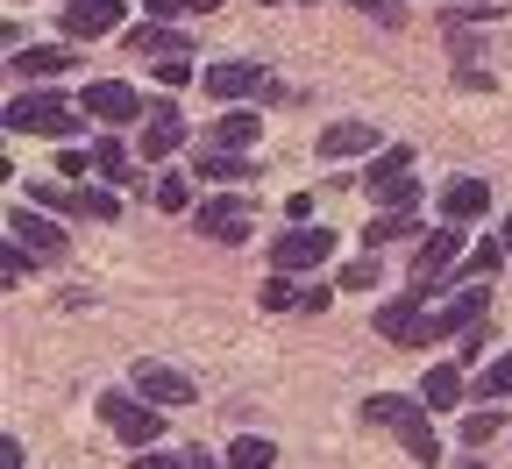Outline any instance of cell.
Here are the masks:
<instances>
[{"label": "cell", "instance_id": "cell-1", "mask_svg": "<svg viewBox=\"0 0 512 469\" xmlns=\"http://www.w3.org/2000/svg\"><path fill=\"white\" fill-rule=\"evenodd\" d=\"M370 420H377V427H392V434L406 441L413 462H441V441H434L427 406H413V398H399V391H377V398H370Z\"/></svg>", "mask_w": 512, "mask_h": 469}, {"label": "cell", "instance_id": "cell-2", "mask_svg": "<svg viewBox=\"0 0 512 469\" xmlns=\"http://www.w3.org/2000/svg\"><path fill=\"white\" fill-rule=\"evenodd\" d=\"M100 420L128 441V448H157V427H164V406H150L143 391H100Z\"/></svg>", "mask_w": 512, "mask_h": 469}, {"label": "cell", "instance_id": "cell-3", "mask_svg": "<svg viewBox=\"0 0 512 469\" xmlns=\"http://www.w3.org/2000/svg\"><path fill=\"white\" fill-rule=\"evenodd\" d=\"M0 121H8L15 136H72V107H64L57 93H15Z\"/></svg>", "mask_w": 512, "mask_h": 469}, {"label": "cell", "instance_id": "cell-4", "mask_svg": "<svg viewBox=\"0 0 512 469\" xmlns=\"http://www.w3.org/2000/svg\"><path fill=\"white\" fill-rule=\"evenodd\" d=\"M463 256H470V249H463V228H456V221H441V228L413 249V285H420V292H434V285L456 271Z\"/></svg>", "mask_w": 512, "mask_h": 469}, {"label": "cell", "instance_id": "cell-5", "mask_svg": "<svg viewBox=\"0 0 512 469\" xmlns=\"http://www.w3.org/2000/svg\"><path fill=\"white\" fill-rule=\"evenodd\" d=\"M192 228L214 235V242H242V235L256 228V207H249L242 192H214V199H200V207H192Z\"/></svg>", "mask_w": 512, "mask_h": 469}, {"label": "cell", "instance_id": "cell-6", "mask_svg": "<svg viewBox=\"0 0 512 469\" xmlns=\"http://www.w3.org/2000/svg\"><path fill=\"white\" fill-rule=\"evenodd\" d=\"M328 256H335V235L320 228V221H313V228L299 221V228H285V235L271 242V263H278V271H320Z\"/></svg>", "mask_w": 512, "mask_h": 469}, {"label": "cell", "instance_id": "cell-7", "mask_svg": "<svg viewBox=\"0 0 512 469\" xmlns=\"http://www.w3.org/2000/svg\"><path fill=\"white\" fill-rule=\"evenodd\" d=\"M484 306H491V292H456L441 313H427L420 320V342L413 349H427V342H448V334H470L477 320H484Z\"/></svg>", "mask_w": 512, "mask_h": 469}, {"label": "cell", "instance_id": "cell-8", "mask_svg": "<svg viewBox=\"0 0 512 469\" xmlns=\"http://www.w3.org/2000/svg\"><path fill=\"white\" fill-rule=\"evenodd\" d=\"M8 235H15L29 256H43V263H57L64 249H72V242H64V228H57L50 214H29V207H8Z\"/></svg>", "mask_w": 512, "mask_h": 469}, {"label": "cell", "instance_id": "cell-9", "mask_svg": "<svg viewBox=\"0 0 512 469\" xmlns=\"http://www.w3.org/2000/svg\"><path fill=\"white\" fill-rule=\"evenodd\" d=\"M128 384H136L143 398H150V406H192V377L185 370H171V363H136V377H128Z\"/></svg>", "mask_w": 512, "mask_h": 469}, {"label": "cell", "instance_id": "cell-10", "mask_svg": "<svg viewBox=\"0 0 512 469\" xmlns=\"http://www.w3.org/2000/svg\"><path fill=\"white\" fill-rule=\"evenodd\" d=\"M86 114L93 121H143V93L128 79H93L86 86Z\"/></svg>", "mask_w": 512, "mask_h": 469}, {"label": "cell", "instance_id": "cell-11", "mask_svg": "<svg viewBox=\"0 0 512 469\" xmlns=\"http://www.w3.org/2000/svg\"><path fill=\"white\" fill-rule=\"evenodd\" d=\"M114 29H121V0H64V36L93 43V36H114Z\"/></svg>", "mask_w": 512, "mask_h": 469}, {"label": "cell", "instance_id": "cell-12", "mask_svg": "<svg viewBox=\"0 0 512 469\" xmlns=\"http://www.w3.org/2000/svg\"><path fill=\"white\" fill-rule=\"evenodd\" d=\"M264 86V64H249V57H221V64H207V93L221 100V107H235L242 93H256Z\"/></svg>", "mask_w": 512, "mask_h": 469}, {"label": "cell", "instance_id": "cell-13", "mask_svg": "<svg viewBox=\"0 0 512 469\" xmlns=\"http://www.w3.org/2000/svg\"><path fill=\"white\" fill-rule=\"evenodd\" d=\"M420 299H427V292H399V299H384V306H377V334H384V342H406V349L420 342V320H427Z\"/></svg>", "mask_w": 512, "mask_h": 469}, {"label": "cell", "instance_id": "cell-14", "mask_svg": "<svg viewBox=\"0 0 512 469\" xmlns=\"http://www.w3.org/2000/svg\"><path fill=\"white\" fill-rule=\"evenodd\" d=\"M192 143V128H185V114L178 107H157L150 114V128H143V164H164L171 150H185Z\"/></svg>", "mask_w": 512, "mask_h": 469}, {"label": "cell", "instance_id": "cell-15", "mask_svg": "<svg viewBox=\"0 0 512 469\" xmlns=\"http://www.w3.org/2000/svg\"><path fill=\"white\" fill-rule=\"evenodd\" d=\"M484 207H491V185H484V178H448V185H441V221L463 228V221H477Z\"/></svg>", "mask_w": 512, "mask_h": 469}, {"label": "cell", "instance_id": "cell-16", "mask_svg": "<svg viewBox=\"0 0 512 469\" xmlns=\"http://www.w3.org/2000/svg\"><path fill=\"white\" fill-rule=\"evenodd\" d=\"M377 143H384L377 121H328V128H320V157H363Z\"/></svg>", "mask_w": 512, "mask_h": 469}, {"label": "cell", "instance_id": "cell-17", "mask_svg": "<svg viewBox=\"0 0 512 469\" xmlns=\"http://www.w3.org/2000/svg\"><path fill=\"white\" fill-rule=\"evenodd\" d=\"M72 64H79V57H72V50H57V43H29V50H15V72L36 79V86L57 79V72H72Z\"/></svg>", "mask_w": 512, "mask_h": 469}, {"label": "cell", "instance_id": "cell-18", "mask_svg": "<svg viewBox=\"0 0 512 469\" xmlns=\"http://www.w3.org/2000/svg\"><path fill=\"white\" fill-rule=\"evenodd\" d=\"M256 143V114L249 107H228L221 121H207V150H249Z\"/></svg>", "mask_w": 512, "mask_h": 469}, {"label": "cell", "instance_id": "cell-19", "mask_svg": "<svg viewBox=\"0 0 512 469\" xmlns=\"http://www.w3.org/2000/svg\"><path fill=\"white\" fill-rule=\"evenodd\" d=\"M420 398H427V406H456V398H463V363H434L420 377Z\"/></svg>", "mask_w": 512, "mask_h": 469}, {"label": "cell", "instance_id": "cell-20", "mask_svg": "<svg viewBox=\"0 0 512 469\" xmlns=\"http://www.w3.org/2000/svg\"><path fill=\"white\" fill-rule=\"evenodd\" d=\"M128 36V50H136V57H171V50H185L164 22H136V29H121Z\"/></svg>", "mask_w": 512, "mask_h": 469}, {"label": "cell", "instance_id": "cell-21", "mask_svg": "<svg viewBox=\"0 0 512 469\" xmlns=\"http://www.w3.org/2000/svg\"><path fill=\"white\" fill-rule=\"evenodd\" d=\"M406 171H413V150H399V143H392V150H377V157H370L363 185L377 192V185H392V178H406Z\"/></svg>", "mask_w": 512, "mask_h": 469}, {"label": "cell", "instance_id": "cell-22", "mask_svg": "<svg viewBox=\"0 0 512 469\" xmlns=\"http://www.w3.org/2000/svg\"><path fill=\"white\" fill-rule=\"evenodd\" d=\"M72 214H79V221H114V214H121V199L100 192V185H79V192H72Z\"/></svg>", "mask_w": 512, "mask_h": 469}, {"label": "cell", "instance_id": "cell-23", "mask_svg": "<svg viewBox=\"0 0 512 469\" xmlns=\"http://www.w3.org/2000/svg\"><path fill=\"white\" fill-rule=\"evenodd\" d=\"M278 462V448L264 441V434H242L235 448H228V469H271Z\"/></svg>", "mask_w": 512, "mask_h": 469}, {"label": "cell", "instance_id": "cell-24", "mask_svg": "<svg viewBox=\"0 0 512 469\" xmlns=\"http://www.w3.org/2000/svg\"><path fill=\"white\" fill-rule=\"evenodd\" d=\"M93 178H114V185H128V150H121L114 136H100V143H93Z\"/></svg>", "mask_w": 512, "mask_h": 469}, {"label": "cell", "instance_id": "cell-25", "mask_svg": "<svg viewBox=\"0 0 512 469\" xmlns=\"http://www.w3.org/2000/svg\"><path fill=\"white\" fill-rule=\"evenodd\" d=\"M200 178L235 185V178H249V157H242V150H207V157H200Z\"/></svg>", "mask_w": 512, "mask_h": 469}, {"label": "cell", "instance_id": "cell-26", "mask_svg": "<svg viewBox=\"0 0 512 469\" xmlns=\"http://www.w3.org/2000/svg\"><path fill=\"white\" fill-rule=\"evenodd\" d=\"M150 72H157V86H171V93H178V86H192V79H207V72H192V57H185V50H171V57H157V64H150Z\"/></svg>", "mask_w": 512, "mask_h": 469}, {"label": "cell", "instance_id": "cell-27", "mask_svg": "<svg viewBox=\"0 0 512 469\" xmlns=\"http://www.w3.org/2000/svg\"><path fill=\"white\" fill-rule=\"evenodd\" d=\"M498 434H505V413H491V406H484V413H463V441H470V448H484V441H498Z\"/></svg>", "mask_w": 512, "mask_h": 469}, {"label": "cell", "instance_id": "cell-28", "mask_svg": "<svg viewBox=\"0 0 512 469\" xmlns=\"http://www.w3.org/2000/svg\"><path fill=\"white\" fill-rule=\"evenodd\" d=\"M498 263H505V242H477V249H470V256L456 263V271H463V278H491Z\"/></svg>", "mask_w": 512, "mask_h": 469}, {"label": "cell", "instance_id": "cell-29", "mask_svg": "<svg viewBox=\"0 0 512 469\" xmlns=\"http://www.w3.org/2000/svg\"><path fill=\"white\" fill-rule=\"evenodd\" d=\"M505 391H512V349L498 363H484V377H477V398H505Z\"/></svg>", "mask_w": 512, "mask_h": 469}, {"label": "cell", "instance_id": "cell-30", "mask_svg": "<svg viewBox=\"0 0 512 469\" xmlns=\"http://www.w3.org/2000/svg\"><path fill=\"white\" fill-rule=\"evenodd\" d=\"M399 235H413V214H377L370 228H363V242L377 249V242H399Z\"/></svg>", "mask_w": 512, "mask_h": 469}, {"label": "cell", "instance_id": "cell-31", "mask_svg": "<svg viewBox=\"0 0 512 469\" xmlns=\"http://www.w3.org/2000/svg\"><path fill=\"white\" fill-rule=\"evenodd\" d=\"M342 292H377V249H370V256H356L349 271H342Z\"/></svg>", "mask_w": 512, "mask_h": 469}, {"label": "cell", "instance_id": "cell-32", "mask_svg": "<svg viewBox=\"0 0 512 469\" xmlns=\"http://www.w3.org/2000/svg\"><path fill=\"white\" fill-rule=\"evenodd\" d=\"M157 207H164V214H185V207H192V185H185V178H157Z\"/></svg>", "mask_w": 512, "mask_h": 469}, {"label": "cell", "instance_id": "cell-33", "mask_svg": "<svg viewBox=\"0 0 512 469\" xmlns=\"http://www.w3.org/2000/svg\"><path fill=\"white\" fill-rule=\"evenodd\" d=\"M264 306H271V313H285V306H299V285H292V271H278V278L264 285Z\"/></svg>", "mask_w": 512, "mask_h": 469}, {"label": "cell", "instance_id": "cell-34", "mask_svg": "<svg viewBox=\"0 0 512 469\" xmlns=\"http://www.w3.org/2000/svg\"><path fill=\"white\" fill-rule=\"evenodd\" d=\"M86 171H93V150H64L57 157V178H79L86 185Z\"/></svg>", "mask_w": 512, "mask_h": 469}, {"label": "cell", "instance_id": "cell-35", "mask_svg": "<svg viewBox=\"0 0 512 469\" xmlns=\"http://www.w3.org/2000/svg\"><path fill=\"white\" fill-rule=\"evenodd\" d=\"M0 271H8V285H22V271H29V249L8 235V256H0Z\"/></svg>", "mask_w": 512, "mask_h": 469}, {"label": "cell", "instance_id": "cell-36", "mask_svg": "<svg viewBox=\"0 0 512 469\" xmlns=\"http://www.w3.org/2000/svg\"><path fill=\"white\" fill-rule=\"evenodd\" d=\"M136 469H185V455H164V448H136Z\"/></svg>", "mask_w": 512, "mask_h": 469}, {"label": "cell", "instance_id": "cell-37", "mask_svg": "<svg viewBox=\"0 0 512 469\" xmlns=\"http://www.w3.org/2000/svg\"><path fill=\"white\" fill-rule=\"evenodd\" d=\"M143 15H150V22H178V15H192V8H185V0H143Z\"/></svg>", "mask_w": 512, "mask_h": 469}, {"label": "cell", "instance_id": "cell-38", "mask_svg": "<svg viewBox=\"0 0 512 469\" xmlns=\"http://www.w3.org/2000/svg\"><path fill=\"white\" fill-rule=\"evenodd\" d=\"M328 299H335L328 285H306V292H299V313H328Z\"/></svg>", "mask_w": 512, "mask_h": 469}, {"label": "cell", "instance_id": "cell-39", "mask_svg": "<svg viewBox=\"0 0 512 469\" xmlns=\"http://www.w3.org/2000/svg\"><path fill=\"white\" fill-rule=\"evenodd\" d=\"M0 469H22V441H15V434L0 441Z\"/></svg>", "mask_w": 512, "mask_h": 469}, {"label": "cell", "instance_id": "cell-40", "mask_svg": "<svg viewBox=\"0 0 512 469\" xmlns=\"http://www.w3.org/2000/svg\"><path fill=\"white\" fill-rule=\"evenodd\" d=\"M185 469H228V462H214V455H200V448H192V455H185Z\"/></svg>", "mask_w": 512, "mask_h": 469}, {"label": "cell", "instance_id": "cell-41", "mask_svg": "<svg viewBox=\"0 0 512 469\" xmlns=\"http://www.w3.org/2000/svg\"><path fill=\"white\" fill-rule=\"evenodd\" d=\"M185 8H192V15H207V8H221V0H185Z\"/></svg>", "mask_w": 512, "mask_h": 469}, {"label": "cell", "instance_id": "cell-42", "mask_svg": "<svg viewBox=\"0 0 512 469\" xmlns=\"http://www.w3.org/2000/svg\"><path fill=\"white\" fill-rule=\"evenodd\" d=\"M349 8H384V0H349Z\"/></svg>", "mask_w": 512, "mask_h": 469}, {"label": "cell", "instance_id": "cell-43", "mask_svg": "<svg viewBox=\"0 0 512 469\" xmlns=\"http://www.w3.org/2000/svg\"><path fill=\"white\" fill-rule=\"evenodd\" d=\"M470 8H484V0H470Z\"/></svg>", "mask_w": 512, "mask_h": 469}, {"label": "cell", "instance_id": "cell-44", "mask_svg": "<svg viewBox=\"0 0 512 469\" xmlns=\"http://www.w3.org/2000/svg\"><path fill=\"white\" fill-rule=\"evenodd\" d=\"M264 8H271V0H264Z\"/></svg>", "mask_w": 512, "mask_h": 469}]
</instances>
